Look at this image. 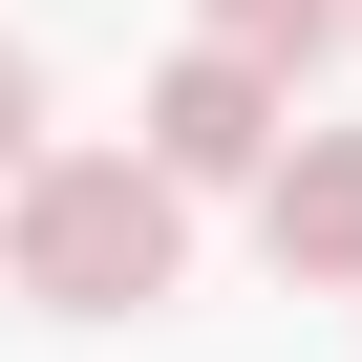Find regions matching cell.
<instances>
[{
  "label": "cell",
  "mask_w": 362,
  "mask_h": 362,
  "mask_svg": "<svg viewBox=\"0 0 362 362\" xmlns=\"http://www.w3.org/2000/svg\"><path fill=\"white\" fill-rule=\"evenodd\" d=\"M0 277H22L43 320H149L170 277H192V192H170L149 149H43L22 214H0Z\"/></svg>",
  "instance_id": "6da1fadb"
},
{
  "label": "cell",
  "mask_w": 362,
  "mask_h": 362,
  "mask_svg": "<svg viewBox=\"0 0 362 362\" xmlns=\"http://www.w3.org/2000/svg\"><path fill=\"white\" fill-rule=\"evenodd\" d=\"M277 149H298L277 64H235V43H170V86H149V170H170V192H277Z\"/></svg>",
  "instance_id": "7a4b0ae2"
},
{
  "label": "cell",
  "mask_w": 362,
  "mask_h": 362,
  "mask_svg": "<svg viewBox=\"0 0 362 362\" xmlns=\"http://www.w3.org/2000/svg\"><path fill=\"white\" fill-rule=\"evenodd\" d=\"M256 235H277V277H298V298H362V128H298V149H277Z\"/></svg>",
  "instance_id": "3957f363"
},
{
  "label": "cell",
  "mask_w": 362,
  "mask_h": 362,
  "mask_svg": "<svg viewBox=\"0 0 362 362\" xmlns=\"http://www.w3.org/2000/svg\"><path fill=\"white\" fill-rule=\"evenodd\" d=\"M362 22V0H192V43H235V64H320Z\"/></svg>",
  "instance_id": "277c9868"
},
{
  "label": "cell",
  "mask_w": 362,
  "mask_h": 362,
  "mask_svg": "<svg viewBox=\"0 0 362 362\" xmlns=\"http://www.w3.org/2000/svg\"><path fill=\"white\" fill-rule=\"evenodd\" d=\"M22 128H43V64H22V43H0V149H22Z\"/></svg>",
  "instance_id": "5b68a950"
}]
</instances>
